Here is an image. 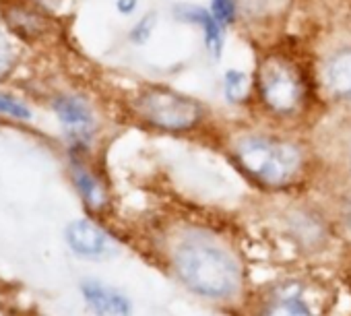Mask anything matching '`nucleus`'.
Listing matches in <instances>:
<instances>
[{
    "label": "nucleus",
    "instance_id": "obj_2",
    "mask_svg": "<svg viewBox=\"0 0 351 316\" xmlns=\"http://www.w3.org/2000/svg\"><path fill=\"white\" fill-rule=\"evenodd\" d=\"M240 168L267 189H283L298 176L302 168L300 149L273 136H244L234 149Z\"/></svg>",
    "mask_w": 351,
    "mask_h": 316
},
{
    "label": "nucleus",
    "instance_id": "obj_17",
    "mask_svg": "<svg viewBox=\"0 0 351 316\" xmlns=\"http://www.w3.org/2000/svg\"><path fill=\"white\" fill-rule=\"evenodd\" d=\"M116 7H118L120 13L128 15V13H132V11L136 9V0H118Z\"/></svg>",
    "mask_w": 351,
    "mask_h": 316
},
{
    "label": "nucleus",
    "instance_id": "obj_16",
    "mask_svg": "<svg viewBox=\"0 0 351 316\" xmlns=\"http://www.w3.org/2000/svg\"><path fill=\"white\" fill-rule=\"evenodd\" d=\"M11 62H13V48L9 40L0 34V79L7 75V71L11 69Z\"/></svg>",
    "mask_w": 351,
    "mask_h": 316
},
{
    "label": "nucleus",
    "instance_id": "obj_18",
    "mask_svg": "<svg viewBox=\"0 0 351 316\" xmlns=\"http://www.w3.org/2000/svg\"><path fill=\"white\" fill-rule=\"evenodd\" d=\"M345 219H347V228L351 230V201L347 203V211H345Z\"/></svg>",
    "mask_w": 351,
    "mask_h": 316
},
{
    "label": "nucleus",
    "instance_id": "obj_4",
    "mask_svg": "<svg viewBox=\"0 0 351 316\" xmlns=\"http://www.w3.org/2000/svg\"><path fill=\"white\" fill-rule=\"evenodd\" d=\"M136 112L145 122L161 130L182 132L203 120V106L169 87H149L136 99Z\"/></svg>",
    "mask_w": 351,
    "mask_h": 316
},
{
    "label": "nucleus",
    "instance_id": "obj_14",
    "mask_svg": "<svg viewBox=\"0 0 351 316\" xmlns=\"http://www.w3.org/2000/svg\"><path fill=\"white\" fill-rule=\"evenodd\" d=\"M0 114H7V116L19 118V120H29L32 118V112H29L27 106H23L17 99L3 97V95H0Z\"/></svg>",
    "mask_w": 351,
    "mask_h": 316
},
{
    "label": "nucleus",
    "instance_id": "obj_11",
    "mask_svg": "<svg viewBox=\"0 0 351 316\" xmlns=\"http://www.w3.org/2000/svg\"><path fill=\"white\" fill-rule=\"evenodd\" d=\"M263 316H316L306 300L293 293L279 295L265 306Z\"/></svg>",
    "mask_w": 351,
    "mask_h": 316
},
{
    "label": "nucleus",
    "instance_id": "obj_5",
    "mask_svg": "<svg viewBox=\"0 0 351 316\" xmlns=\"http://www.w3.org/2000/svg\"><path fill=\"white\" fill-rule=\"evenodd\" d=\"M54 112L69 134L77 145H87L95 130V118L85 99L77 95H62L54 101Z\"/></svg>",
    "mask_w": 351,
    "mask_h": 316
},
{
    "label": "nucleus",
    "instance_id": "obj_10",
    "mask_svg": "<svg viewBox=\"0 0 351 316\" xmlns=\"http://www.w3.org/2000/svg\"><path fill=\"white\" fill-rule=\"evenodd\" d=\"M73 180H75V186H77L79 195L83 197V201L91 209H101L106 205V191L89 170H85L81 166H75L73 168Z\"/></svg>",
    "mask_w": 351,
    "mask_h": 316
},
{
    "label": "nucleus",
    "instance_id": "obj_6",
    "mask_svg": "<svg viewBox=\"0 0 351 316\" xmlns=\"http://www.w3.org/2000/svg\"><path fill=\"white\" fill-rule=\"evenodd\" d=\"M66 244L85 258H101L114 252V240L108 232L87 219H77L66 228Z\"/></svg>",
    "mask_w": 351,
    "mask_h": 316
},
{
    "label": "nucleus",
    "instance_id": "obj_3",
    "mask_svg": "<svg viewBox=\"0 0 351 316\" xmlns=\"http://www.w3.org/2000/svg\"><path fill=\"white\" fill-rule=\"evenodd\" d=\"M256 91L269 112L277 116L298 114L306 97L304 75L285 56H265L256 73Z\"/></svg>",
    "mask_w": 351,
    "mask_h": 316
},
{
    "label": "nucleus",
    "instance_id": "obj_9",
    "mask_svg": "<svg viewBox=\"0 0 351 316\" xmlns=\"http://www.w3.org/2000/svg\"><path fill=\"white\" fill-rule=\"evenodd\" d=\"M326 89L339 99H351V50H339L324 64Z\"/></svg>",
    "mask_w": 351,
    "mask_h": 316
},
{
    "label": "nucleus",
    "instance_id": "obj_15",
    "mask_svg": "<svg viewBox=\"0 0 351 316\" xmlns=\"http://www.w3.org/2000/svg\"><path fill=\"white\" fill-rule=\"evenodd\" d=\"M153 23H155V15H147V17H143V19L134 25V29L130 32L132 42H136V44L147 42V40H149V36H151V32H153Z\"/></svg>",
    "mask_w": 351,
    "mask_h": 316
},
{
    "label": "nucleus",
    "instance_id": "obj_12",
    "mask_svg": "<svg viewBox=\"0 0 351 316\" xmlns=\"http://www.w3.org/2000/svg\"><path fill=\"white\" fill-rule=\"evenodd\" d=\"M223 93L230 104H242L250 93V79L238 69H230L223 77Z\"/></svg>",
    "mask_w": 351,
    "mask_h": 316
},
{
    "label": "nucleus",
    "instance_id": "obj_13",
    "mask_svg": "<svg viewBox=\"0 0 351 316\" xmlns=\"http://www.w3.org/2000/svg\"><path fill=\"white\" fill-rule=\"evenodd\" d=\"M211 15L223 25H232L236 21L238 15V7H236V0H211Z\"/></svg>",
    "mask_w": 351,
    "mask_h": 316
},
{
    "label": "nucleus",
    "instance_id": "obj_8",
    "mask_svg": "<svg viewBox=\"0 0 351 316\" xmlns=\"http://www.w3.org/2000/svg\"><path fill=\"white\" fill-rule=\"evenodd\" d=\"M180 17L191 21V23H197L201 29H203V36H205V46L209 50V54L219 60L221 58V52H223V25L211 15V11H205L201 7H182L178 9Z\"/></svg>",
    "mask_w": 351,
    "mask_h": 316
},
{
    "label": "nucleus",
    "instance_id": "obj_7",
    "mask_svg": "<svg viewBox=\"0 0 351 316\" xmlns=\"http://www.w3.org/2000/svg\"><path fill=\"white\" fill-rule=\"evenodd\" d=\"M81 291L95 316H130V302L120 291L99 281H85Z\"/></svg>",
    "mask_w": 351,
    "mask_h": 316
},
{
    "label": "nucleus",
    "instance_id": "obj_1",
    "mask_svg": "<svg viewBox=\"0 0 351 316\" xmlns=\"http://www.w3.org/2000/svg\"><path fill=\"white\" fill-rule=\"evenodd\" d=\"M180 279L199 295L223 300L240 289V267L219 244L205 238L184 240L173 254Z\"/></svg>",
    "mask_w": 351,
    "mask_h": 316
}]
</instances>
